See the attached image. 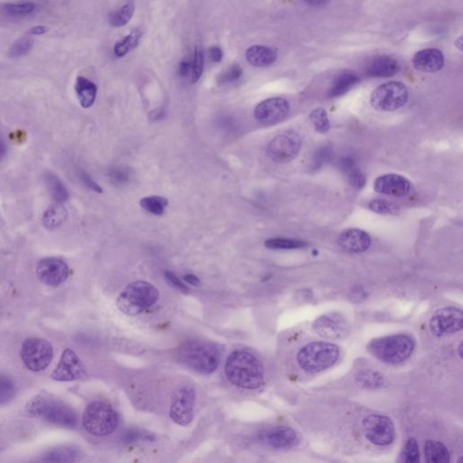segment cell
Returning <instances> with one entry per match:
<instances>
[{"instance_id":"277c9868","label":"cell","mask_w":463,"mask_h":463,"mask_svg":"<svg viewBox=\"0 0 463 463\" xmlns=\"http://www.w3.org/2000/svg\"><path fill=\"white\" fill-rule=\"evenodd\" d=\"M340 357L338 346L333 343L317 341L304 346L297 355V362L303 371L319 373L336 364Z\"/></svg>"},{"instance_id":"f35d334b","label":"cell","mask_w":463,"mask_h":463,"mask_svg":"<svg viewBox=\"0 0 463 463\" xmlns=\"http://www.w3.org/2000/svg\"><path fill=\"white\" fill-rule=\"evenodd\" d=\"M368 207L373 212L380 214H397L400 211L399 205L382 199L373 200L368 205Z\"/></svg>"},{"instance_id":"836d02e7","label":"cell","mask_w":463,"mask_h":463,"mask_svg":"<svg viewBox=\"0 0 463 463\" xmlns=\"http://www.w3.org/2000/svg\"><path fill=\"white\" fill-rule=\"evenodd\" d=\"M16 385L12 379L0 374V405L8 404L16 396Z\"/></svg>"},{"instance_id":"603a6c76","label":"cell","mask_w":463,"mask_h":463,"mask_svg":"<svg viewBox=\"0 0 463 463\" xmlns=\"http://www.w3.org/2000/svg\"><path fill=\"white\" fill-rule=\"evenodd\" d=\"M245 57L247 62L254 67H267L276 61L277 53L264 45H253L247 51Z\"/></svg>"},{"instance_id":"cb8c5ba5","label":"cell","mask_w":463,"mask_h":463,"mask_svg":"<svg viewBox=\"0 0 463 463\" xmlns=\"http://www.w3.org/2000/svg\"><path fill=\"white\" fill-rule=\"evenodd\" d=\"M76 91L82 107L87 109L93 106L97 95V87L93 82L85 77H77Z\"/></svg>"},{"instance_id":"f5cc1de1","label":"cell","mask_w":463,"mask_h":463,"mask_svg":"<svg viewBox=\"0 0 463 463\" xmlns=\"http://www.w3.org/2000/svg\"><path fill=\"white\" fill-rule=\"evenodd\" d=\"M303 1L307 3L311 7L321 8L327 5L330 0H303Z\"/></svg>"},{"instance_id":"4316f807","label":"cell","mask_w":463,"mask_h":463,"mask_svg":"<svg viewBox=\"0 0 463 463\" xmlns=\"http://www.w3.org/2000/svg\"><path fill=\"white\" fill-rule=\"evenodd\" d=\"M425 460L431 463H446L451 461L447 447L438 441H427L425 446Z\"/></svg>"},{"instance_id":"2e32d148","label":"cell","mask_w":463,"mask_h":463,"mask_svg":"<svg viewBox=\"0 0 463 463\" xmlns=\"http://www.w3.org/2000/svg\"><path fill=\"white\" fill-rule=\"evenodd\" d=\"M69 267L64 260L48 257L42 260L36 267V275L43 284L57 287L64 284L69 276Z\"/></svg>"},{"instance_id":"d6986e66","label":"cell","mask_w":463,"mask_h":463,"mask_svg":"<svg viewBox=\"0 0 463 463\" xmlns=\"http://www.w3.org/2000/svg\"><path fill=\"white\" fill-rule=\"evenodd\" d=\"M262 440L274 449H291L299 444L298 434L293 428L277 427L269 429L262 434Z\"/></svg>"},{"instance_id":"ac0fdd59","label":"cell","mask_w":463,"mask_h":463,"mask_svg":"<svg viewBox=\"0 0 463 463\" xmlns=\"http://www.w3.org/2000/svg\"><path fill=\"white\" fill-rule=\"evenodd\" d=\"M374 190L384 195L405 196L410 192L411 183L405 177L388 174L374 180Z\"/></svg>"},{"instance_id":"681fc988","label":"cell","mask_w":463,"mask_h":463,"mask_svg":"<svg viewBox=\"0 0 463 463\" xmlns=\"http://www.w3.org/2000/svg\"><path fill=\"white\" fill-rule=\"evenodd\" d=\"M165 277L167 278L168 281L172 284L175 287L179 289L180 291H188V286L180 281V280L171 271H165Z\"/></svg>"},{"instance_id":"83f0119b","label":"cell","mask_w":463,"mask_h":463,"mask_svg":"<svg viewBox=\"0 0 463 463\" xmlns=\"http://www.w3.org/2000/svg\"><path fill=\"white\" fill-rule=\"evenodd\" d=\"M45 181L51 196H52L58 204L67 201L68 197H69V194H68V191L67 188H65L64 183L58 179V177H56L53 173H47V175H45Z\"/></svg>"},{"instance_id":"8fae6325","label":"cell","mask_w":463,"mask_h":463,"mask_svg":"<svg viewBox=\"0 0 463 463\" xmlns=\"http://www.w3.org/2000/svg\"><path fill=\"white\" fill-rule=\"evenodd\" d=\"M196 390L191 385H183L174 394L170 416L176 424L187 427L193 421L196 405Z\"/></svg>"},{"instance_id":"7bdbcfd3","label":"cell","mask_w":463,"mask_h":463,"mask_svg":"<svg viewBox=\"0 0 463 463\" xmlns=\"http://www.w3.org/2000/svg\"><path fill=\"white\" fill-rule=\"evenodd\" d=\"M109 177H110L111 182L117 185H125L130 179L128 171L122 168H113L109 173Z\"/></svg>"},{"instance_id":"5b68a950","label":"cell","mask_w":463,"mask_h":463,"mask_svg":"<svg viewBox=\"0 0 463 463\" xmlns=\"http://www.w3.org/2000/svg\"><path fill=\"white\" fill-rule=\"evenodd\" d=\"M159 298V293L155 286L148 282H134L120 294L117 307L126 315L137 316L155 304Z\"/></svg>"},{"instance_id":"bcb514c9","label":"cell","mask_w":463,"mask_h":463,"mask_svg":"<svg viewBox=\"0 0 463 463\" xmlns=\"http://www.w3.org/2000/svg\"><path fill=\"white\" fill-rule=\"evenodd\" d=\"M331 155V150L330 148L322 147L319 148L313 158L314 168H319L323 164L330 159Z\"/></svg>"},{"instance_id":"6da1fadb","label":"cell","mask_w":463,"mask_h":463,"mask_svg":"<svg viewBox=\"0 0 463 463\" xmlns=\"http://www.w3.org/2000/svg\"><path fill=\"white\" fill-rule=\"evenodd\" d=\"M225 376L232 384L244 389H257L264 383L265 371L258 357L247 350H236L228 357Z\"/></svg>"},{"instance_id":"484cf974","label":"cell","mask_w":463,"mask_h":463,"mask_svg":"<svg viewBox=\"0 0 463 463\" xmlns=\"http://www.w3.org/2000/svg\"><path fill=\"white\" fill-rule=\"evenodd\" d=\"M81 451L76 448L63 446L48 451L43 457V461L47 462H73L81 459Z\"/></svg>"},{"instance_id":"9f6ffc18","label":"cell","mask_w":463,"mask_h":463,"mask_svg":"<svg viewBox=\"0 0 463 463\" xmlns=\"http://www.w3.org/2000/svg\"><path fill=\"white\" fill-rule=\"evenodd\" d=\"M462 342H461V344L459 345L458 347V352H459V356L460 357H462Z\"/></svg>"},{"instance_id":"f907efd6","label":"cell","mask_w":463,"mask_h":463,"mask_svg":"<svg viewBox=\"0 0 463 463\" xmlns=\"http://www.w3.org/2000/svg\"><path fill=\"white\" fill-rule=\"evenodd\" d=\"M210 57L214 63H219L222 61L223 58V51L221 48L218 47H212L210 49Z\"/></svg>"},{"instance_id":"f546056e","label":"cell","mask_w":463,"mask_h":463,"mask_svg":"<svg viewBox=\"0 0 463 463\" xmlns=\"http://www.w3.org/2000/svg\"><path fill=\"white\" fill-rule=\"evenodd\" d=\"M142 38V33L139 30H134L133 32L119 41L114 47V54L117 57L126 56L131 51L135 49Z\"/></svg>"},{"instance_id":"7a4b0ae2","label":"cell","mask_w":463,"mask_h":463,"mask_svg":"<svg viewBox=\"0 0 463 463\" xmlns=\"http://www.w3.org/2000/svg\"><path fill=\"white\" fill-rule=\"evenodd\" d=\"M416 347L414 340L405 334H396L371 340L368 351L385 364L397 365L411 357Z\"/></svg>"},{"instance_id":"30bf717a","label":"cell","mask_w":463,"mask_h":463,"mask_svg":"<svg viewBox=\"0 0 463 463\" xmlns=\"http://www.w3.org/2000/svg\"><path fill=\"white\" fill-rule=\"evenodd\" d=\"M363 428L368 441L374 445H390L396 439V429L389 417L370 414L363 420Z\"/></svg>"},{"instance_id":"d6a6232c","label":"cell","mask_w":463,"mask_h":463,"mask_svg":"<svg viewBox=\"0 0 463 463\" xmlns=\"http://www.w3.org/2000/svg\"><path fill=\"white\" fill-rule=\"evenodd\" d=\"M134 10H135V8H134L133 3H127L124 7L120 8L119 10L111 14L110 16H109L110 24L115 27H124L133 18Z\"/></svg>"},{"instance_id":"8992f818","label":"cell","mask_w":463,"mask_h":463,"mask_svg":"<svg viewBox=\"0 0 463 463\" xmlns=\"http://www.w3.org/2000/svg\"><path fill=\"white\" fill-rule=\"evenodd\" d=\"M27 411L58 427L73 429L78 422L76 411L70 407L44 396H37L31 400L27 405Z\"/></svg>"},{"instance_id":"f1b7e54d","label":"cell","mask_w":463,"mask_h":463,"mask_svg":"<svg viewBox=\"0 0 463 463\" xmlns=\"http://www.w3.org/2000/svg\"><path fill=\"white\" fill-rule=\"evenodd\" d=\"M67 211L60 205H54L48 208L43 216V223L48 229H56L64 224L67 219Z\"/></svg>"},{"instance_id":"74e56055","label":"cell","mask_w":463,"mask_h":463,"mask_svg":"<svg viewBox=\"0 0 463 463\" xmlns=\"http://www.w3.org/2000/svg\"><path fill=\"white\" fill-rule=\"evenodd\" d=\"M191 65H192V76H191L190 84H196L204 70V53H203L201 45H196L193 58L191 60Z\"/></svg>"},{"instance_id":"d4e9b609","label":"cell","mask_w":463,"mask_h":463,"mask_svg":"<svg viewBox=\"0 0 463 463\" xmlns=\"http://www.w3.org/2000/svg\"><path fill=\"white\" fill-rule=\"evenodd\" d=\"M359 82V77L357 76V74L350 71H343L334 80L328 95L332 97V98L341 96L343 94L348 93L350 89H352Z\"/></svg>"},{"instance_id":"ab89813d","label":"cell","mask_w":463,"mask_h":463,"mask_svg":"<svg viewBox=\"0 0 463 463\" xmlns=\"http://www.w3.org/2000/svg\"><path fill=\"white\" fill-rule=\"evenodd\" d=\"M33 47V40L30 37H23L16 43H14L11 47L8 56L11 58H19V57L24 56L25 54L30 52L31 48Z\"/></svg>"},{"instance_id":"ee69618b","label":"cell","mask_w":463,"mask_h":463,"mask_svg":"<svg viewBox=\"0 0 463 463\" xmlns=\"http://www.w3.org/2000/svg\"><path fill=\"white\" fill-rule=\"evenodd\" d=\"M141 440L142 441H154L155 437L153 434L137 430H131L124 434V442H133L141 441Z\"/></svg>"},{"instance_id":"5bb4252c","label":"cell","mask_w":463,"mask_h":463,"mask_svg":"<svg viewBox=\"0 0 463 463\" xmlns=\"http://www.w3.org/2000/svg\"><path fill=\"white\" fill-rule=\"evenodd\" d=\"M313 330L328 339H339L348 335L350 324L342 313H330L319 317L313 324Z\"/></svg>"},{"instance_id":"e575fe53","label":"cell","mask_w":463,"mask_h":463,"mask_svg":"<svg viewBox=\"0 0 463 463\" xmlns=\"http://www.w3.org/2000/svg\"><path fill=\"white\" fill-rule=\"evenodd\" d=\"M306 245H307L304 242L286 238H273L265 242V247L273 250L299 249V248L305 247Z\"/></svg>"},{"instance_id":"9a60e30c","label":"cell","mask_w":463,"mask_h":463,"mask_svg":"<svg viewBox=\"0 0 463 463\" xmlns=\"http://www.w3.org/2000/svg\"><path fill=\"white\" fill-rule=\"evenodd\" d=\"M87 367L76 352L65 350L51 377L56 381L70 382L81 379L87 376Z\"/></svg>"},{"instance_id":"3957f363","label":"cell","mask_w":463,"mask_h":463,"mask_svg":"<svg viewBox=\"0 0 463 463\" xmlns=\"http://www.w3.org/2000/svg\"><path fill=\"white\" fill-rule=\"evenodd\" d=\"M179 359L196 372L210 374L218 368L221 350L214 343L188 341L180 348Z\"/></svg>"},{"instance_id":"ba28073f","label":"cell","mask_w":463,"mask_h":463,"mask_svg":"<svg viewBox=\"0 0 463 463\" xmlns=\"http://www.w3.org/2000/svg\"><path fill=\"white\" fill-rule=\"evenodd\" d=\"M409 98L407 87L403 82H389L380 85L371 95V105L379 111H394L405 106Z\"/></svg>"},{"instance_id":"52a82bcc","label":"cell","mask_w":463,"mask_h":463,"mask_svg":"<svg viewBox=\"0 0 463 463\" xmlns=\"http://www.w3.org/2000/svg\"><path fill=\"white\" fill-rule=\"evenodd\" d=\"M82 425L91 436H108L118 427L119 416L106 403L91 402L82 414Z\"/></svg>"},{"instance_id":"11a10c76","label":"cell","mask_w":463,"mask_h":463,"mask_svg":"<svg viewBox=\"0 0 463 463\" xmlns=\"http://www.w3.org/2000/svg\"><path fill=\"white\" fill-rule=\"evenodd\" d=\"M5 154H7V146H5V142L0 139V161L4 158Z\"/></svg>"},{"instance_id":"db71d44e","label":"cell","mask_w":463,"mask_h":463,"mask_svg":"<svg viewBox=\"0 0 463 463\" xmlns=\"http://www.w3.org/2000/svg\"><path fill=\"white\" fill-rule=\"evenodd\" d=\"M184 280L188 284H192L193 286H199L200 284L199 279L196 275H194V274H187V275H185Z\"/></svg>"},{"instance_id":"d590c367","label":"cell","mask_w":463,"mask_h":463,"mask_svg":"<svg viewBox=\"0 0 463 463\" xmlns=\"http://www.w3.org/2000/svg\"><path fill=\"white\" fill-rule=\"evenodd\" d=\"M310 118L314 128L319 133L324 134L330 131V121H328L327 111L324 109H316L310 113Z\"/></svg>"},{"instance_id":"1f68e13d","label":"cell","mask_w":463,"mask_h":463,"mask_svg":"<svg viewBox=\"0 0 463 463\" xmlns=\"http://www.w3.org/2000/svg\"><path fill=\"white\" fill-rule=\"evenodd\" d=\"M139 205L143 210L148 213L155 214V216H162L165 212L166 207H168V201L165 197L153 196L143 197L139 201Z\"/></svg>"},{"instance_id":"816d5d0a","label":"cell","mask_w":463,"mask_h":463,"mask_svg":"<svg viewBox=\"0 0 463 463\" xmlns=\"http://www.w3.org/2000/svg\"><path fill=\"white\" fill-rule=\"evenodd\" d=\"M47 31L48 28L47 27H44V25H37V27L31 28L30 34L33 36H40L47 33Z\"/></svg>"},{"instance_id":"4dcf8cb0","label":"cell","mask_w":463,"mask_h":463,"mask_svg":"<svg viewBox=\"0 0 463 463\" xmlns=\"http://www.w3.org/2000/svg\"><path fill=\"white\" fill-rule=\"evenodd\" d=\"M357 381L362 387L368 388L383 387L387 384V379L385 376L372 370L361 371L357 374Z\"/></svg>"},{"instance_id":"7402d4cb","label":"cell","mask_w":463,"mask_h":463,"mask_svg":"<svg viewBox=\"0 0 463 463\" xmlns=\"http://www.w3.org/2000/svg\"><path fill=\"white\" fill-rule=\"evenodd\" d=\"M399 65L396 60L389 56H380L370 63L365 71L368 76L374 78H387L398 73Z\"/></svg>"},{"instance_id":"c3c4849f","label":"cell","mask_w":463,"mask_h":463,"mask_svg":"<svg viewBox=\"0 0 463 463\" xmlns=\"http://www.w3.org/2000/svg\"><path fill=\"white\" fill-rule=\"evenodd\" d=\"M78 176L79 179L84 183V185H87L91 190L94 191V192L102 193V188H100V185L97 184V183L94 181L87 172H84V171L82 170L79 171Z\"/></svg>"},{"instance_id":"8d00e7d4","label":"cell","mask_w":463,"mask_h":463,"mask_svg":"<svg viewBox=\"0 0 463 463\" xmlns=\"http://www.w3.org/2000/svg\"><path fill=\"white\" fill-rule=\"evenodd\" d=\"M400 461L405 463H417L420 462V451L418 444L416 439L410 438L407 440V444L403 449Z\"/></svg>"},{"instance_id":"b9f144b4","label":"cell","mask_w":463,"mask_h":463,"mask_svg":"<svg viewBox=\"0 0 463 463\" xmlns=\"http://www.w3.org/2000/svg\"><path fill=\"white\" fill-rule=\"evenodd\" d=\"M242 76V69L239 65H234L233 67H231L229 69L224 71V73L220 74L218 78V84L220 85H227L234 84L238 81Z\"/></svg>"},{"instance_id":"60d3db41","label":"cell","mask_w":463,"mask_h":463,"mask_svg":"<svg viewBox=\"0 0 463 463\" xmlns=\"http://www.w3.org/2000/svg\"><path fill=\"white\" fill-rule=\"evenodd\" d=\"M4 10L10 15H27L36 10V5L31 1L10 3L5 5Z\"/></svg>"},{"instance_id":"9c48e42d","label":"cell","mask_w":463,"mask_h":463,"mask_svg":"<svg viewBox=\"0 0 463 463\" xmlns=\"http://www.w3.org/2000/svg\"><path fill=\"white\" fill-rule=\"evenodd\" d=\"M21 359L25 367L34 372L45 370L52 362L54 350L47 340L40 338H30L23 343Z\"/></svg>"},{"instance_id":"4fadbf2b","label":"cell","mask_w":463,"mask_h":463,"mask_svg":"<svg viewBox=\"0 0 463 463\" xmlns=\"http://www.w3.org/2000/svg\"><path fill=\"white\" fill-rule=\"evenodd\" d=\"M463 314L461 308L446 307L437 310L430 319L431 332L436 337L458 332L462 330Z\"/></svg>"},{"instance_id":"e0dca14e","label":"cell","mask_w":463,"mask_h":463,"mask_svg":"<svg viewBox=\"0 0 463 463\" xmlns=\"http://www.w3.org/2000/svg\"><path fill=\"white\" fill-rule=\"evenodd\" d=\"M290 113V104L287 100L281 97H274L260 102L254 109V117L264 125L279 124Z\"/></svg>"},{"instance_id":"ffe728a7","label":"cell","mask_w":463,"mask_h":463,"mask_svg":"<svg viewBox=\"0 0 463 463\" xmlns=\"http://www.w3.org/2000/svg\"><path fill=\"white\" fill-rule=\"evenodd\" d=\"M338 244L339 247L347 253H364L371 247V237L365 231L348 229L340 234Z\"/></svg>"},{"instance_id":"44dd1931","label":"cell","mask_w":463,"mask_h":463,"mask_svg":"<svg viewBox=\"0 0 463 463\" xmlns=\"http://www.w3.org/2000/svg\"><path fill=\"white\" fill-rule=\"evenodd\" d=\"M444 56L442 51L436 48H428L414 54L413 65L416 70L424 73H437L442 69Z\"/></svg>"},{"instance_id":"7c38bea8","label":"cell","mask_w":463,"mask_h":463,"mask_svg":"<svg viewBox=\"0 0 463 463\" xmlns=\"http://www.w3.org/2000/svg\"><path fill=\"white\" fill-rule=\"evenodd\" d=\"M302 147V139L294 131L280 134L267 147L269 158L277 163H288L295 159Z\"/></svg>"},{"instance_id":"f6af8a7d","label":"cell","mask_w":463,"mask_h":463,"mask_svg":"<svg viewBox=\"0 0 463 463\" xmlns=\"http://www.w3.org/2000/svg\"><path fill=\"white\" fill-rule=\"evenodd\" d=\"M348 174V179H350V184L356 188H362L365 184V178L364 174L359 170L355 166L350 170L347 171Z\"/></svg>"},{"instance_id":"7dc6e473","label":"cell","mask_w":463,"mask_h":463,"mask_svg":"<svg viewBox=\"0 0 463 463\" xmlns=\"http://www.w3.org/2000/svg\"><path fill=\"white\" fill-rule=\"evenodd\" d=\"M179 74L181 78L191 81V76H192V65H191L190 59H184L179 65Z\"/></svg>"}]
</instances>
